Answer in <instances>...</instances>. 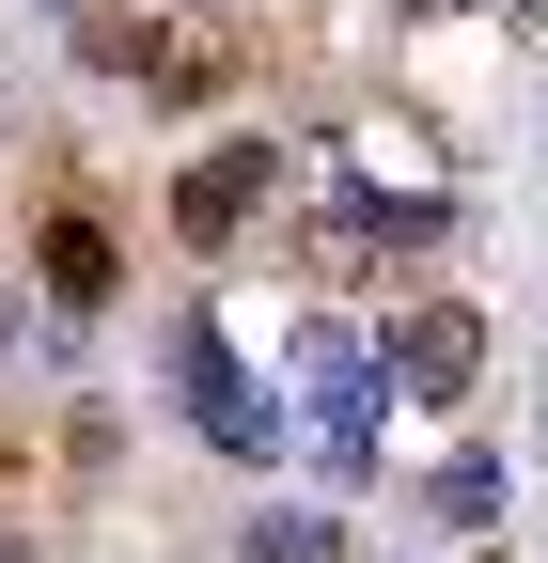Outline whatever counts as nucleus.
<instances>
[{"label":"nucleus","mask_w":548,"mask_h":563,"mask_svg":"<svg viewBox=\"0 0 548 563\" xmlns=\"http://www.w3.org/2000/svg\"><path fill=\"white\" fill-rule=\"evenodd\" d=\"M157 376H173V422H188L220 470H283L298 422H283V391H266L235 344H220V313H157Z\"/></svg>","instance_id":"f257e3e1"},{"label":"nucleus","mask_w":548,"mask_h":563,"mask_svg":"<svg viewBox=\"0 0 548 563\" xmlns=\"http://www.w3.org/2000/svg\"><path fill=\"white\" fill-rule=\"evenodd\" d=\"M283 376H298V407L283 422H314V470H329V517L376 485V344L346 329V313H298V344H283Z\"/></svg>","instance_id":"f03ea898"},{"label":"nucleus","mask_w":548,"mask_h":563,"mask_svg":"<svg viewBox=\"0 0 548 563\" xmlns=\"http://www.w3.org/2000/svg\"><path fill=\"white\" fill-rule=\"evenodd\" d=\"M376 344V407H470V391H486V313H470V298H392V329H361Z\"/></svg>","instance_id":"7ed1b4c3"},{"label":"nucleus","mask_w":548,"mask_h":563,"mask_svg":"<svg viewBox=\"0 0 548 563\" xmlns=\"http://www.w3.org/2000/svg\"><path fill=\"white\" fill-rule=\"evenodd\" d=\"M392 251H454V203L424 188H329V220L298 235V266L346 298V282H392Z\"/></svg>","instance_id":"20e7f679"},{"label":"nucleus","mask_w":548,"mask_h":563,"mask_svg":"<svg viewBox=\"0 0 548 563\" xmlns=\"http://www.w3.org/2000/svg\"><path fill=\"white\" fill-rule=\"evenodd\" d=\"M266 188H283V141H204V157L173 173V235H188V251H235Z\"/></svg>","instance_id":"39448f33"},{"label":"nucleus","mask_w":548,"mask_h":563,"mask_svg":"<svg viewBox=\"0 0 548 563\" xmlns=\"http://www.w3.org/2000/svg\"><path fill=\"white\" fill-rule=\"evenodd\" d=\"M502 501H517V454H502V439H454V454L424 470V501H407V517H424V532H470V548H486V532H502Z\"/></svg>","instance_id":"423d86ee"},{"label":"nucleus","mask_w":548,"mask_h":563,"mask_svg":"<svg viewBox=\"0 0 548 563\" xmlns=\"http://www.w3.org/2000/svg\"><path fill=\"white\" fill-rule=\"evenodd\" d=\"M32 298H47L63 329H79V313L110 298V220H95V203H63V220L32 235Z\"/></svg>","instance_id":"0eeeda50"},{"label":"nucleus","mask_w":548,"mask_h":563,"mask_svg":"<svg viewBox=\"0 0 548 563\" xmlns=\"http://www.w3.org/2000/svg\"><path fill=\"white\" fill-rule=\"evenodd\" d=\"M346 548H361V532L329 517V501H251V517H235V563H346Z\"/></svg>","instance_id":"6e6552de"},{"label":"nucleus","mask_w":548,"mask_h":563,"mask_svg":"<svg viewBox=\"0 0 548 563\" xmlns=\"http://www.w3.org/2000/svg\"><path fill=\"white\" fill-rule=\"evenodd\" d=\"M392 16H470V0H392Z\"/></svg>","instance_id":"1a4fd4ad"},{"label":"nucleus","mask_w":548,"mask_h":563,"mask_svg":"<svg viewBox=\"0 0 548 563\" xmlns=\"http://www.w3.org/2000/svg\"><path fill=\"white\" fill-rule=\"evenodd\" d=\"M0 141H17V63H0Z\"/></svg>","instance_id":"9d476101"},{"label":"nucleus","mask_w":548,"mask_h":563,"mask_svg":"<svg viewBox=\"0 0 548 563\" xmlns=\"http://www.w3.org/2000/svg\"><path fill=\"white\" fill-rule=\"evenodd\" d=\"M0 563H47V548H32V532H0Z\"/></svg>","instance_id":"9b49d317"},{"label":"nucleus","mask_w":548,"mask_h":563,"mask_svg":"<svg viewBox=\"0 0 548 563\" xmlns=\"http://www.w3.org/2000/svg\"><path fill=\"white\" fill-rule=\"evenodd\" d=\"M470 563H502V548H470Z\"/></svg>","instance_id":"f8f14e48"}]
</instances>
